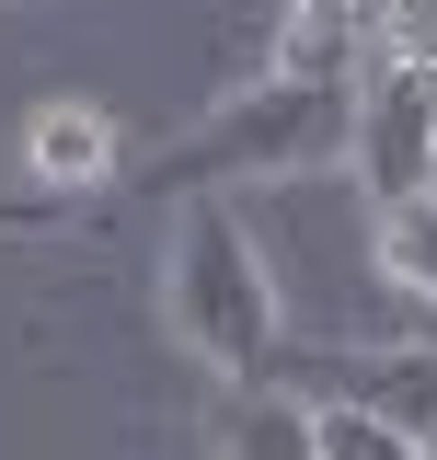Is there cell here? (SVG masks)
I'll return each instance as SVG.
<instances>
[{"label": "cell", "instance_id": "obj_5", "mask_svg": "<svg viewBox=\"0 0 437 460\" xmlns=\"http://www.w3.org/2000/svg\"><path fill=\"white\" fill-rule=\"evenodd\" d=\"M218 460H323V426L299 392H230L218 402Z\"/></svg>", "mask_w": 437, "mask_h": 460}, {"label": "cell", "instance_id": "obj_2", "mask_svg": "<svg viewBox=\"0 0 437 460\" xmlns=\"http://www.w3.org/2000/svg\"><path fill=\"white\" fill-rule=\"evenodd\" d=\"M345 162L369 184V208H403L426 196V162H437V115H426V81L403 58H369L357 81V115H345Z\"/></svg>", "mask_w": 437, "mask_h": 460}, {"label": "cell", "instance_id": "obj_8", "mask_svg": "<svg viewBox=\"0 0 437 460\" xmlns=\"http://www.w3.org/2000/svg\"><path fill=\"white\" fill-rule=\"evenodd\" d=\"M415 460H437V426H426V449H415Z\"/></svg>", "mask_w": 437, "mask_h": 460}, {"label": "cell", "instance_id": "obj_4", "mask_svg": "<svg viewBox=\"0 0 437 460\" xmlns=\"http://www.w3.org/2000/svg\"><path fill=\"white\" fill-rule=\"evenodd\" d=\"M23 162H35V184H104L115 172V115L81 104V93H47L23 115Z\"/></svg>", "mask_w": 437, "mask_h": 460}, {"label": "cell", "instance_id": "obj_9", "mask_svg": "<svg viewBox=\"0 0 437 460\" xmlns=\"http://www.w3.org/2000/svg\"><path fill=\"white\" fill-rule=\"evenodd\" d=\"M426 208H437V162H426Z\"/></svg>", "mask_w": 437, "mask_h": 460}, {"label": "cell", "instance_id": "obj_1", "mask_svg": "<svg viewBox=\"0 0 437 460\" xmlns=\"http://www.w3.org/2000/svg\"><path fill=\"white\" fill-rule=\"evenodd\" d=\"M173 334L230 380H265L276 334H288V288H276L265 242L230 208H184L173 219Z\"/></svg>", "mask_w": 437, "mask_h": 460}, {"label": "cell", "instance_id": "obj_6", "mask_svg": "<svg viewBox=\"0 0 437 460\" xmlns=\"http://www.w3.org/2000/svg\"><path fill=\"white\" fill-rule=\"evenodd\" d=\"M369 277L403 288V299H437V208H426V196L369 208Z\"/></svg>", "mask_w": 437, "mask_h": 460}, {"label": "cell", "instance_id": "obj_3", "mask_svg": "<svg viewBox=\"0 0 437 460\" xmlns=\"http://www.w3.org/2000/svg\"><path fill=\"white\" fill-rule=\"evenodd\" d=\"M323 402H369L391 438H415V449H426V426H437V345H380V357H345Z\"/></svg>", "mask_w": 437, "mask_h": 460}, {"label": "cell", "instance_id": "obj_7", "mask_svg": "<svg viewBox=\"0 0 437 460\" xmlns=\"http://www.w3.org/2000/svg\"><path fill=\"white\" fill-rule=\"evenodd\" d=\"M311 426H323V460H415V438H391L369 402H311Z\"/></svg>", "mask_w": 437, "mask_h": 460}]
</instances>
